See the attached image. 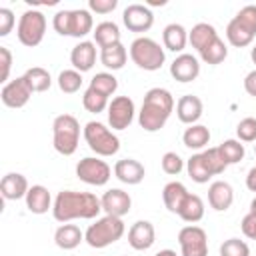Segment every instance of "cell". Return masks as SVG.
Here are the masks:
<instances>
[{"instance_id": "obj_1", "label": "cell", "mask_w": 256, "mask_h": 256, "mask_svg": "<svg viewBox=\"0 0 256 256\" xmlns=\"http://www.w3.org/2000/svg\"><path fill=\"white\" fill-rule=\"evenodd\" d=\"M102 212V202L96 198L92 192H78V190H62L54 198L52 206V216L54 220L66 224L70 220L82 218V220H92L98 218Z\"/></svg>"}, {"instance_id": "obj_2", "label": "cell", "mask_w": 256, "mask_h": 256, "mask_svg": "<svg viewBox=\"0 0 256 256\" xmlns=\"http://www.w3.org/2000/svg\"><path fill=\"white\" fill-rule=\"evenodd\" d=\"M174 110V98L166 88H150L144 94L142 108L138 112V124L146 132H158L168 122Z\"/></svg>"}, {"instance_id": "obj_3", "label": "cell", "mask_w": 256, "mask_h": 256, "mask_svg": "<svg viewBox=\"0 0 256 256\" xmlns=\"http://www.w3.org/2000/svg\"><path fill=\"white\" fill-rule=\"evenodd\" d=\"M52 26L60 36H74L84 38L86 34L94 32V20L90 10H58L52 18Z\"/></svg>"}, {"instance_id": "obj_4", "label": "cell", "mask_w": 256, "mask_h": 256, "mask_svg": "<svg viewBox=\"0 0 256 256\" xmlns=\"http://www.w3.org/2000/svg\"><path fill=\"white\" fill-rule=\"evenodd\" d=\"M80 140V122L72 114H60L52 122V144L62 156H72Z\"/></svg>"}, {"instance_id": "obj_5", "label": "cell", "mask_w": 256, "mask_h": 256, "mask_svg": "<svg viewBox=\"0 0 256 256\" xmlns=\"http://www.w3.org/2000/svg\"><path fill=\"white\" fill-rule=\"evenodd\" d=\"M124 230H126V226H124L122 218L106 214L102 218H96V222L88 226V230L84 232V240L92 248H106V246L118 242L124 236Z\"/></svg>"}, {"instance_id": "obj_6", "label": "cell", "mask_w": 256, "mask_h": 256, "mask_svg": "<svg viewBox=\"0 0 256 256\" xmlns=\"http://www.w3.org/2000/svg\"><path fill=\"white\" fill-rule=\"evenodd\" d=\"M254 36H256V6L248 4L240 8L238 14L228 22L226 40L236 48H244L252 44Z\"/></svg>"}, {"instance_id": "obj_7", "label": "cell", "mask_w": 256, "mask_h": 256, "mask_svg": "<svg viewBox=\"0 0 256 256\" xmlns=\"http://www.w3.org/2000/svg\"><path fill=\"white\" fill-rule=\"evenodd\" d=\"M130 58L138 68L154 72V70L162 68L166 54H164V48L156 40H152L148 36H138L130 44Z\"/></svg>"}, {"instance_id": "obj_8", "label": "cell", "mask_w": 256, "mask_h": 256, "mask_svg": "<svg viewBox=\"0 0 256 256\" xmlns=\"http://www.w3.org/2000/svg\"><path fill=\"white\" fill-rule=\"evenodd\" d=\"M84 140L88 148L98 156H114L120 150V138L110 128H106L102 122H96V120L86 122Z\"/></svg>"}, {"instance_id": "obj_9", "label": "cell", "mask_w": 256, "mask_h": 256, "mask_svg": "<svg viewBox=\"0 0 256 256\" xmlns=\"http://www.w3.org/2000/svg\"><path fill=\"white\" fill-rule=\"evenodd\" d=\"M44 32H46V16L40 10H26L20 16L18 28H16V36L20 44L34 48L42 42Z\"/></svg>"}, {"instance_id": "obj_10", "label": "cell", "mask_w": 256, "mask_h": 256, "mask_svg": "<svg viewBox=\"0 0 256 256\" xmlns=\"http://www.w3.org/2000/svg\"><path fill=\"white\" fill-rule=\"evenodd\" d=\"M178 244H180L182 256H208V236H206V230L196 226V224L180 228Z\"/></svg>"}, {"instance_id": "obj_11", "label": "cell", "mask_w": 256, "mask_h": 256, "mask_svg": "<svg viewBox=\"0 0 256 256\" xmlns=\"http://www.w3.org/2000/svg\"><path fill=\"white\" fill-rule=\"evenodd\" d=\"M76 176L90 186H104L112 176V168L100 158L86 156L76 164Z\"/></svg>"}, {"instance_id": "obj_12", "label": "cell", "mask_w": 256, "mask_h": 256, "mask_svg": "<svg viewBox=\"0 0 256 256\" xmlns=\"http://www.w3.org/2000/svg\"><path fill=\"white\" fill-rule=\"evenodd\" d=\"M134 100L130 96H116L108 104V124L112 130H126L134 120Z\"/></svg>"}, {"instance_id": "obj_13", "label": "cell", "mask_w": 256, "mask_h": 256, "mask_svg": "<svg viewBox=\"0 0 256 256\" xmlns=\"http://www.w3.org/2000/svg\"><path fill=\"white\" fill-rule=\"evenodd\" d=\"M32 88L24 76H18L14 80H8L0 90V100L8 108H22L32 98Z\"/></svg>"}, {"instance_id": "obj_14", "label": "cell", "mask_w": 256, "mask_h": 256, "mask_svg": "<svg viewBox=\"0 0 256 256\" xmlns=\"http://www.w3.org/2000/svg\"><path fill=\"white\" fill-rule=\"evenodd\" d=\"M122 22L130 32H148L154 24V14L146 4H128L122 12Z\"/></svg>"}, {"instance_id": "obj_15", "label": "cell", "mask_w": 256, "mask_h": 256, "mask_svg": "<svg viewBox=\"0 0 256 256\" xmlns=\"http://www.w3.org/2000/svg\"><path fill=\"white\" fill-rule=\"evenodd\" d=\"M102 202V212L108 214V216H126L132 208V198L128 192H124L122 188H110L102 194L100 198Z\"/></svg>"}, {"instance_id": "obj_16", "label": "cell", "mask_w": 256, "mask_h": 256, "mask_svg": "<svg viewBox=\"0 0 256 256\" xmlns=\"http://www.w3.org/2000/svg\"><path fill=\"white\" fill-rule=\"evenodd\" d=\"M170 74H172V78L178 80V82H192V80H196L198 74H200V62H198L196 56H192V54H188V52H182V54H178V56L172 60V64H170Z\"/></svg>"}, {"instance_id": "obj_17", "label": "cell", "mask_w": 256, "mask_h": 256, "mask_svg": "<svg viewBox=\"0 0 256 256\" xmlns=\"http://www.w3.org/2000/svg\"><path fill=\"white\" fill-rule=\"evenodd\" d=\"M114 176L122 182V184H128V186H136L144 180L146 176V170L144 166L134 160V158H122L114 164Z\"/></svg>"}, {"instance_id": "obj_18", "label": "cell", "mask_w": 256, "mask_h": 256, "mask_svg": "<svg viewBox=\"0 0 256 256\" xmlns=\"http://www.w3.org/2000/svg\"><path fill=\"white\" fill-rule=\"evenodd\" d=\"M28 190H30L28 180L20 172H8L0 180V192H2V198L4 200H20V198H26Z\"/></svg>"}, {"instance_id": "obj_19", "label": "cell", "mask_w": 256, "mask_h": 256, "mask_svg": "<svg viewBox=\"0 0 256 256\" xmlns=\"http://www.w3.org/2000/svg\"><path fill=\"white\" fill-rule=\"evenodd\" d=\"M154 240H156V230L148 220H138L128 230V244L134 250H148L154 244Z\"/></svg>"}, {"instance_id": "obj_20", "label": "cell", "mask_w": 256, "mask_h": 256, "mask_svg": "<svg viewBox=\"0 0 256 256\" xmlns=\"http://www.w3.org/2000/svg\"><path fill=\"white\" fill-rule=\"evenodd\" d=\"M202 112H204L202 100L198 96H194V94H184L176 102V116H178V120L182 124H190V126L196 124L200 120Z\"/></svg>"}, {"instance_id": "obj_21", "label": "cell", "mask_w": 256, "mask_h": 256, "mask_svg": "<svg viewBox=\"0 0 256 256\" xmlns=\"http://www.w3.org/2000/svg\"><path fill=\"white\" fill-rule=\"evenodd\" d=\"M70 62H72L74 70H78V72L92 70V66L96 64V44L90 40L78 42L70 52Z\"/></svg>"}, {"instance_id": "obj_22", "label": "cell", "mask_w": 256, "mask_h": 256, "mask_svg": "<svg viewBox=\"0 0 256 256\" xmlns=\"http://www.w3.org/2000/svg\"><path fill=\"white\" fill-rule=\"evenodd\" d=\"M234 202V190L228 182L224 180H216L210 184L208 188V204L210 208H214L216 212H224L232 206Z\"/></svg>"}, {"instance_id": "obj_23", "label": "cell", "mask_w": 256, "mask_h": 256, "mask_svg": "<svg viewBox=\"0 0 256 256\" xmlns=\"http://www.w3.org/2000/svg\"><path fill=\"white\" fill-rule=\"evenodd\" d=\"M52 196L48 192L46 186L42 184H34L30 186L28 194H26V208L32 214H46L48 210H52Z\"/></svg>"}, {"instance_id": "obj_24", "label": "cell", "mask_w": 256, "mask_h": 256, "mask_svg": "<svg viewBox=\"0 0 256 256\" xmlns=\"http://www.w3.org/2000/svg\"><path fill=\"white\" fill-rule=\"evenodd\" d=\"M218 38V32L212 24L208 22H198L196 26H192V30L188 32V42L192 44V48L200 54L206 46H210L214 40Z\"/></svg>"}, {"instance_id": "obj_25", "label": "cell", "mask_w": 256, "mask_h": 256, "mask_svg": "<svg viewBox=\"0 0 256 256\" xmlns=\"http://www.w3.org/2000/svg\"><path fill=\"white\" fill-rule=\"evenodd\" d=\"M162 42H164V48L170 50V52H182L188 44V30L182 26V24H168L162 32Z\"/></svg>"}, {"instance_id": "obj_26", "label": "cell", "mask_w": 256, "mask_h": 256, "mask_svg": "<svg viewBox=\"0 0 256 256\" xmlns=\"http://www.w3.org/2000/svg\"><path fill=\"white\" fill-rule=\"evenodd\" d=\"M84 240V232L76 224H62L54 232V242L62 250H74Z\"/></svg>"}, {"instance_id": "obj_27", "label": "cell", "mask_w": 256, "mask_h": 256, "mask_svg": "<svg viewBox=\"0 0 256 256\" xmlns=\"http://www.w3.org/2000/svg\"><path fill=\"white\" fill-rule=\"evenodd\" d=\"M188 194L190 192L186 190V186L182 182H168L162 188V202H164L168 212L178 214V210H180V206H182V202L186 200Z\"/></svg>"}, {"instance_id": "obj_28", "label": "cell", "mask_w": 256, "mask_h": 256, "mask_svg": "<svg viewBox=\"0 0 256 256\" xmlns=\"http://www.w3.org/2000/svg\"><path fill=\"white\" fill-rule=\"evenodd\" d=\"M94 44L102 48H108V46H114V44H120V28L116 22H110V20H104L100 24H96L94 28Z\"/></svg>"}, {"instance_id": "obj_29", "label": "cell", "mask_w": 256, "mask_h": 256, "mask_svg": "<svg viewBox=\"0 0 256 256\" xmlns=\"http://www.w3.org/2000/svg\"><path fill=\"white\" fill-rule=\"evenodd\" d=\"M178 216L184 220V222H190V224H196L204 218V202L198 194H188L186 200L182 202L180 210H178Z\"/></svg>"}, {"instance_id": "obj_30", "label": "cell", "mask_w": 256, "mask_h": 256, "mask_svg": "<svg viewBox=\"0 0 256 256\" xmlns=\"http://www.w3.org/2000/svg\"><path fill=\"white\" fill-rule=\"evenodd\" d=\"M182 142H184V146L190 148V150H202V148L208 146V142H210V130H208L204 124H192L190 128L184 130Z\"/></svg>"}, {"instance_id": "obj_31", "label": "cell", "mask_w": 256, "mask_h": 256, "mask_svg": "<svg viewBox=\"0 0 256 256\" xmlns=\"http://www.w3.org/2000/svg\"><path fill=\"white\" fill-rule=\"evenodd\" d=\"M126 58H128V52H126V48H124L122 42L100 50V62H102L108 70H120V68H124Z\"/></svg>"}, {"instance_id": "obj_32", "label": "cell", "mask_w": 256, "mask_h": 256, "mask_svg": "<svg viewBox=\"0 0 256 256\" xmlns=\"http://www.w3.org/2000/svg\"><path fill=\"white\" fill-rule=\"evenodd\" d=\"M186 170H188V176L196 182V184H206L210 178H212V172L202 156V152L198 154H192L188 160H186Z\"/></svg>"}, {"instance_id": "obj_33", "label": "cell", "mask_w": 256, "mask_h": 256, "mask_svg": "<svg viewBox=\"0 0 256 256\" xmlns=\"http://www.w3.org/2000/svg\"><path fill=\"white\" fill-rule=\"evenodd\" d=\"M22 76L28 80L32 92H46V90L52 86L50 72H48L46 68H42V66H32V68H28Z\"/></svg>"}, {"instance_id": "obj_34", "label": "cell", "mask_w": 256, "mask_h": 256, "mask_svg": "<svg viewBox=\"0 0 256 256\" xmlns=\"http://www.w3.org/2000/svg\"><path fill=\"white\" fill-rule=\"evenodd\" d=\"M88 88H92V90L104 94L106 98H110V96L118 90V80H116V76L110 74V72H98L96 76H92Z\"/></svg>"}, {"instance_id": "obj_35", "label": "cell", "mask_w": 256, "mask_h": 256, "mask_svg": "<svg viewBox=\"0 0 256 256\" xmlns=\"http://www.w3.org/2000/svg\"><path fill=\"white\" fill-rule=\"evenodd\" d=\"M226 56H228V48H226V44H224V40H222L220 36H218L210 46H206V48L200 52V58H202L206 64H210V66H216V64H220V62H224Z\"/></svg>"}, {"instance_id": "obj_36", "label": "cell", "mask_w": 256, "mask_h": 256, "mask_svg": "<svg viewBox=\"0 0 256 256\" xmlns=\"http://www.w3.org/2000/svg\"><path fill=\"white\" fill-rule=\"evenodd\" d=\"M218 150H220V154H222V158H224V162L230 166V164H238L242 158H244V144L240 142V140H234V138H228V140H224L220 146H218Z\"/></svg>"}, {"instance_id": "obj_37", "label": "cell", "mask_w": 256, "mask_h": 256, "mask_svg": "<svg viewBox=\"0 0 256 256\" xmlns=\"http://www.w3.org/2000/svg\"><path fill=\"white\" fill-rule=\"evenodd\" d=\"M80 86H82V72L68 68V70H62L58 74V88L64 94H74L80 90Z\"/></svg>"}, {"instance_id": "obj_38", "label": "cell", "mask_w": 256, "mask_h": 256, "mask_svg": "<svg viewBox=\"0 0 256 256\" xmlns=\"http://www.w3.org/2000/svg\"><path fill=\"white\" fill-rule=\"evenodd\" d=\"M108 104H110L108 98H106L104 94L92 90V88H86L84 94H82V106H84L88 112H92V114H100V112L108 110Z\"/></svg>"}, {"instance_id": "obj_39", "label": "cell", "mask_w": 256, "mask_h": 256, "mask_svg": "<svg viewBox=\"0 0 256 256\" xmlns=\"http://www.w3.org/2000/svg\"><path fill=\"white\" fill-rule=\"evenodd\" d=\"M220 256H250V248L240 238H228L220 244Z\"/></svg>"}, {"instance_id": "obj_40", "label": "cell", "mask_w": 256, "mask_h": 256, "mask_svg": "<svg viewBox=\"0 0 256 256\" xmlns=\"http://www.w3.org/2000/svg\"><path fill=\"white\" fill-rule=\"evenodd\" d=\"M202 156H204V160H206V164H208L212 176H218V174H222V172L228 168V164L224 162V158H222L218 146H216V148H208V150H204Z\"/></svg>"}, {"instance_id": "obj_41", "label": "cell", "mask_w": 256, "mask_h": 256, "mask_svg": "<svg viewBox=\"0 0 256 256\" xmlns=\"http://www.w3.org/2000/svg\"><path fill=\"white\" fill-rule=\"evenodd\" d=\"M236 136L240 142H256V118H242L236 126Z\"/></svg>"}, {"instance_id": "obj_42", "label": "cell", "mask_w": 256, "mask_h": 256, "mask_svg": "<svg viewBox=\"0 0 256 256\" xmlns=\"http://www.w3.org/2000/svg\"><path fill=\"white\" fill-rule=\"evenodd\" d=\"M160 164H162V170H164L166 174H170V176H176V174H180V172L184 170V160H182L180 154H176V152H166V154L162 156Z\"/></svg>"}, {"instance_id": "obj_43", "label": "cell", "mask_w": 256, "mask_h": 256, "mask_svg": "<svg viewBox=\"0 0 256 256\" xmlns=\"http://www.w3.org/2000/svg\"><path fill=\"white\" fill-rule=\"evenodd\" d=\"M0 82H8V76H10V68H12V52L6 48V46H0Z\"/></svg>"}, {"instance_id": "obj_44", "label": "cell", "mask_w": 256, "mask_h": 256, "mask_svg": "<svg viewBox=\"0 0 256 256\" xmlns=\"http://www.w3.org/2000/svg\"><path fill=\"white\" fill-rule=\"evenodd\" d=\"M14 12L10 8H0V36H8L14 28Z\"/></svg>"}, {"instance_id": "obj_45", "label": "cell", "mask_w": 256, "mask_h": 256, "mask_svg": "<svg viewBox=\"0 0 256 256\" xmlns=\"http://www.w3.org/2000/svg\"><path fill=\"white\" fill-rule=\"evenodd\" d=\"M118 6V0H88V8L96 14H110Z\"/></svg>"}, {"instance_id": "obj_46", "label": "cell", "mask_w": 256, "mask_h": 256, "mask_svg": "<svg viewBox=\"0 0 256 256\" xmlns=\"http://www.w3.org/2000/svg\"><path fill=\"white\" fill-rule=\"evenodd\" d=\"M240 228H242V234H244L246 238H250V240H256V214L248 212V214L242 218V222H240Z\"/></svg>"}, {"instance_id": "obj_47", "label": "cell", "mask_w": 256, "mask_h": 256, "mask_svg": "<svg viewBox=\"0 0 256 256\" xmlns=\"http://www.w3.org/2000/svg\"><path fill=\"white\" fill-rule=\"evenodd\" d=\"M244 90H246L250 96L256 98V70H252V72L246 74V78H244Z\"/></svg>"}, {"instance_id": "obj_48", "label": "cell", "mask_w": 256, "mask_h": 256, "mask_svg": "<svg viewBox=\"0 0 256 256\" xmlns=\"http://www.w3.org/2000/svg\"><path fill=\"white\" fill-rule=\"evenodd\" d=\"M246 188L250 192H256V166H252L246 174Z\"/></svg>"}, {"instance_id": "obj_49", "label": "cell", "mask_w": 256, "mask_h": 256, "mask_svg": "<svg viewBox=\"0 0 256 256\" xmlns=\"http://www.w3.org/2000/svg\"><path fill=\"white\" fill-rule=\"evenodd\" d=\"M154 256H178L174 250H170V248H166V250H160V252H156Z\"/></svg>"}, {"instance_id": "obj_50", "label": "cell", "mask_w": 256, "mask_h": 256, "mask_svg": "<svg viewBox=\"0 0 256 256\" xmlns=\"http://www.w3.org/2000/svg\"><path fill=\"white\" fill-rule=\"evenodd\" d=\"M164 4H166V0H148L146 6L150 8V6H164Z\"/></svg>"}, {"instance_id": "obj_51", "label": "cell", "mask_w": 256, "mask_h": 256, "mask_svg": "<svg viewBox=\"0 0 256 256\" xmlns=\"http://www.w3.org/2000/svg\"><path fill=\"white\" fill-rule=\"evenodd\" d=\"M250 212H252V214H256V196H254V200L250 202Z\"/></svg>"}, {"instance_id": "obj_52", "label": "cell", "mask_w": 256, "mask_h": 256, "mask_svg": "<svg viewBox=\"0 0 256 256\" xmlns=\"http://www.w3.org/2000/svg\"><path fill=\"white\" fill-rule=\"evenodd\" d=\"M250 58H252V62L256 64V46H252V50H250Z\"/></svg>"}, {"instance_id": "obj_53", "label": "cell", "mask_w": 256, "mask_h": 256, "mask_svg": "<svg viewBox=\"0 0 256 256\" xmlns=\"http://www.w3.org/2000/svg\"><path fill=\"white\" fill-rule=\"evenodd\" d=\"M254 152H256V144H254Z\"/></svg>"}]
</instances>
